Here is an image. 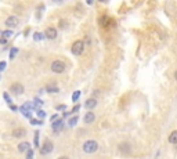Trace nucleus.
<instances>
[{
  "mask_svg": "<svg viewBox=\"0 0 177 159\" xmlns=\"http://www.w3.org/2000/svg\"><path fill=\"white\" fill-rule=\"evenodd\" d=\"M80 97V91H75V93H73L72 94V101H78V98Z\"/></svg>",
  "mask_w": 177,
  "mask_h": 159,
  "instance_id": "nucleus-23",
  "label": "nucleus"
},
{
  "mask_svg": "<svg viewBox=\"0 0 177 159\" xmlns=\"http://www.w3.org/2000/svg\"><path fill=\"white\" fill-rule=\"evenodd\" d=\"M11 35H13V32H11V29H8V31H4V32L2 33V37H4V39H7V37H10Z\"/></svg>",
  "mask_w": 177,
  "mask_h": 159,
  "instance_id": "nucleus-20",
  "label": "nucleus"
},
{
  "mask_svg": "<svg viewBox=\"0 0 177 159\" xmlns=\"http://www.w3.org/2000/svg\"><path fill=\"white\" fill-rule=\"evenodd\" d=\"M174 78H176V80H177V71L174 72Z\"/></svg>",
  "mask_w": 177,
  "mask_h": 159,
  "instance_id": "nucleus-36",
  "label": "nucleus"
},
{
  "mask_svg": "<svg viewBox=\"0 0 177 159\" xmlns=\"http://www.w3.org/2000/svg\"><path fill=\"white\" fill-rule=\"evenodd\" d=\"M17 53H18V49H17V47H13V49L10 50V60H14V57L17 55Z\"/></svg>",
  "mask_w": 177,
  "mask_h": 159,
  "instance_id": "nucleus-18",
  "label": "nucleus"
},
{
  "mask_svg": "<svg viewBox=\"0 0 177 159\" xmlns=\"http://www.w3.org/2000/svg\"><path fill=\"white\" fill-rule=\"evenodd\" d=\"M63 127H64L63 119H57L56 122H53V130H54V131H60Z\"/></svg>",
  "mask_w": 177,
  "mask_h": 159,
  "instance_id": "nucleus-9",
  "label": "nucleus"
},
{
  "mask_svg": "<svg viewBox=\"0 0 177 159\" xmlns=\"http://www.w3.org/2000/svg\"><path fill=\"white\" fill-rule=\"evenodd\" d=\"M57 109H60V111L65 109V105H58V107H57Z\"/></svg>",
  "mask_w": 177,
  "mask_h": 159,
  "instance_id": "nucleus-31",
  "label": "nucleus"
},
{
  "mask_svg": "<svg viewBox=\"0 0 177 159\" xmlns=\"http://www.w3.org/2000/svg\"><path fill=\"white\" fill-rule=\"evenodd\" d=\"M79 108H80V105H76V107L72 109V112H76V111H79Z\"/></svg>",
  "mask_w": 177,
  "mask_h": 159,
  "instance_id": "nucleus-32",
  "label": "nucleus"
},
{
  "mask_svg": "<svg viewBox=\"0 0 177 159\" xmlns=\"http://www.w3.org/2000/svg\"><path fill=\"white\" fill-rule=\"evenodd\" d=\"M4 69H6V62L2 61V62H0V72L4 71Z\"/></svg>",
  "mask_w": 177,
  "mask_h": 159,
  "instance_id": "nucleus-26",
  "label": "nucleus"
},
{
  "mask_svg": "<svg viewBox=\"0 0 177 159\" xmlns=\"http://www.w3.org/2000/svg\"><path fill=\"white\" fill-rule=\"evenodd\" d=\"M94 119H95V116H94L93 112H87V114L85 115V122L86 123H92V122H94Z\"/></svg>",
  "mask_w": 177,
  "mask_h": 159,
  "instance_id": "nucleus-13",
  "label": "nucleus"
},
{
  "mask_svg": "<svg viewBox=\"0 0 177 159\" xmlns=\"http://www.w3.org/2000/svg\"><path fill=\"white\" fill-rule=\"evenodd\" d=\"M86 2H87L88 4H93V2H94V0H86Z\"/></svg>",
  "mask_w": 177,
  "mask_h": 159,
  "instance_id": "nucleus-34",
  "label": "nucleus"
},
{
  "mask_svg": "<svg viewBox=\"0 0 177 159\" xmlns=\"http://www.w3.org/2000/svg\"><path fill=\"white\" fill-rule=\"evenodd\" d=\"M43 37H44V35H42V33H39V32L33 33V39L35 40H43Z\"/></svg>",
  "mask_w": 177,
  "mask_h": 159,
  "instance_id": "nucleus-19",
  "label": "nucleus"
},
{
  "mask_svg": "<svg viewBox=\"0 0 177 159\" xmlns=\"http://www.w3.org/2000/svg\"><path fill=\"white\" fill-rule=\"evenodd\" d=\"M85 105L87 109H93V108L97 107V100H95V98H88V100H86Z\"/></svg>",
  "mask_w": 177,
  "mask_h": 159,
  "instance_id": "nucleus-10",
  "label": "nucleus"
},
{
  "mask_svg": "<svg viewBox=\"0 0 177 159\" xmlns=\"http://www.w3.org/2000/svg\"><path fill=\"white\" fill-rule=\"evenodd\" d=\"M64 69H65V64L63 61H60V60H57L51 64V71L56 72V73H61V72H64Z\"/></svg>",
  "mask_w": 177,
  "mask_h": 159,
  "instance_id": "nucleus-2",
  "label": "nucleus"
},
{
  "mask_svg": "<svg viewBox=\"0 0 177 159\" xmlns=\"http://www.w3.org/2000/svg\"><path fill=\"white\" fill-rule=\"evenodd\" d=\"M10 107H11V109H13V111H17V107H15V105H13V104H11Z\"/></svg>",
  "mask_w": 177,
  "mask_h": 159,
  "instance_id": "nucleus-33",
  "label": "nucleus"
},
{
  "mask_svg": "<svg viewBox=\"0 0 177 159\" xmlns=\"http://www.w3.org/2000/svg\"><path fill=\"white\" fill-rule=\"evenodd\" d=\"M97 149H98V144L95 141H93V140H88V141H86L83 144V151L86 154H94Z\"/></svg>",
  "mask_w": 177,
  "mask_h": 159,
  "instance_id": "nucleus-1",
  "label": "nucleus"
},
{
  "mask_svg": "<svg viewBox=\"0 0 177 159\" xmlns=\"http://www.w3.org/2000/svg\"><path fill=\"white\" fill-rule=\"evenodd\" d=\"M37 118H40V119H43V118H46V112L42 109H37Z\"/></svg>",
  "mask_w": 177,
  "mask_h": 159,
  "instance_id": "nucleus-22",
  "label": "nucleus"
},
{
  "mask_svg": "<svg viewBox=\"0 0 177 159\" xmlns=\"http://www.w3.org/2000/svg\"><path fill=\"white\" fill-rule=\"evenodd\" d=\"M83 47H85V44H83L82 40H78V42H75L72 44V53L76 55H80L83 53Z\"/></svg>",
  "mask_w": 177,
  "mask_h": 159,
  "instance_id": "nucleus-3",
  "label": "nucleus"
},
{
  "mask_svg": "<svg viewBox=\"0 0 177 159\" xmlns=\"http://www.w3.org/2000/svg\"><path fill=\"white\" fill-rule=\"evenodd\" d=\"M4 100H6L7 101V102H8V104H10L11 105V100H10V96H8V94H7V93H4Z\"/></svg>",
  "mask_w": 177,
  "mask_h": 159,
  "instance_id": "nucleus-25",
  "label": "nucleus"
},
{
  "mask_svg": "<svg viewBox=\"0 0 177 159\" xmlns=\"http://www.w3.org/2000/svg\"><path fill=\"white\" fill-rule=\"evenodd\" d=\"M169 143L170 144H177V130H174V131H172L170 134H169Z\"/></svg>",
  "mask_w": 177,
  "mask_h": 159,
  "instance_id": "nucleus-12",
  "label": "nucleus"
},
{
  "mask_svg": "<svg viewBox=\"0 0 177 159\" xmlns=\"http://www.w3.org/2000/svg\"><path fill=\"white\" fill-rule=\"evenodd\" d=\"M46 91L47 93H57V91H58V87H57L54 83H50V85L46 86Z\"/></svg>",
  "mask_w": 177,
  "mask_h": 159,
  "instance_id": "nucleus-14",
  "label": "nucleus"
},
{
  "mask_svg": "<svg viewBox=\"0 0 177 159\" xmlns=\"http://www.w3.org/2000/svg\"><path fill=\"white\" fill-rule=\"evenodd\" d=\"M35 144L39 145V133H37V131H36V137H35Z\"/></svg>",
  "mask_w": 177,
  "mask_h": 159,
  "instance_id": "nucleus-28",
  "label": "nucleus"
},
{
  "mask_svg": "<svg viewBox=\"0 0 177 159\" xmlns=\"http://www.w3.org/2000/svg\"><path fill=\"white\" fill-rule=\"evenodd\" d=\"M76 123H78V116H73L68 120V126H71V127H73Z\"/></svg>",
  "mask_w": 177,
  "mask_h": 159,
  "instance_id": "nucleus-17",
  "label": "nucleus"
},
{
  "mask_svg": "<svg viewBox=\"0 0 177 159\" xmlns=\"http://www.w3.org/2000/svg\"><path fill=\"white\" fill-rule=\"evenodd\" d=\"M7 43V39H4V37H0V44H6Z\"/></svg>",
  "mask_w": 177,
  "mask_h": 159,
  "instance_id": "nucleus-29",
  "label": "nucleus"
},
{
  "mask_svg": "<svg viewBox=\"0 0 177 159\" xmlns=\"http://www.w3.org/2000/svg\"><path fill=\"white\" fill-rule=\"evenodd\" d=\"M31 109H33V104L32 102H29V101L25 102V104L21 107V112H22V115H25L26 118H31V112H29Z\"/></svg>",
  "mask_w": 177,
  "mask_h": 159,
  "instance_id": "nucleus-5",
  "label": "nucleus"
},
{
  "mask_svg": "<svg viewBox=\"0 0 177 159\" xmlns=\"http://www.w3.org/2000/svg\"><path fill=\"white\" fill-rule=\"evenodd\" d=\"M54 2H63V0H54Z\"/></svg>",
  "mask_w": 177,
  "mask_h": 159,
  "instance_id": "nucleus-37",
  "label": "nucleus"
},
{
  "mask_svg": "<svg viewBox=\"0 0 177 159\" xmlns=\"http://www.w3.org/2000/svg\"><path fill=\"white\" fill-rule=\"evenodd\" d=\"M26 159H33V151L29 149L28 152H26Z\"/></svg>",
  "mask_w": 177,
  "mask_h": 159,
  "instance_id": "nucleus-24",
  "label": "nucleus"
},
{
  "mask_svg": "<svg viewBox=\"0 0 177 159\" xmlns=\"http://www.w3.org/2000/svg\"><path fill=\"white\" fill-rule=\"evenodd\" d=\"M13 136L14 137H22V136H25V130H24V129H14Z\"/></svg>",
  "mask_w": 177,
  "mask_h": 159,
  "instance_id": "nucleus-15",
  "label": "nucleus"
},
{
  "mask_svg": "<svg viewBox=\"0 0 177 159\" xmlns=\"http://www.w3.org/2000/svg\"><path fill=\"white\" fill-rule=\"evenodd\" d=\"M53 149H54V145H53V143L47 140V141H44V144L42 145V154H43V155H47V154L51 152Z\"/></svg>",
  "mask_w": 177,
  "mask_h": 159,
  "instance_id": "nucleus-6",
  "label": "nucleus"
},
{
  "mask_svg": "<svg viewBox=\"0 0 177 159\" xmlns=\"http://www.w3.org/2000/svg\"><path fill=\"white\" fill-rule=\"evenodd\" d=\"M40 108V107H43V101H40L39 98H35V104H33V108Z\"/></svg>",
  "mask_w": 177,
  "mask_h": 159,
  "instance_id": "nucleus-21",
  "label": "nucleus"
},
{
  "mask_svg": "<svg viewBox=\"0 0 177 159\" xmlns=\"http://www.w3.org/2000/svg\"><path fill=\"white\" fill-rule=\"evenodd\" d=\"M31 123L32 125H40L42 122H40V120H36V119H31Z\"/></svg>",
  "mask_w": 177,
  "mask_h": 159,
  "instance_id": "nucleus-27",
  "label": "nucleus"
},
{
  "mask_svg": "<svg viewBox=\"0 0 177 159\" xmlns=\"http://www.w3.org/2000/svg\"><path fill=\"white\" fill-rule=\"evenodd\" d=\"M57 119H58V115H53L51 116V122H56Z\"/></svg>",
  "mask_w": 177,
  "mask_h": 159,
  "instance_id": "nucleus-30",
  "label": "nucleus"
},
{
  "mask_svg": "<svg viewBox=\"0 0 177 159\" xmlns=\"http://www.w3.org/2000/svg\"><path fill=\"white\" fill-rule=\"evenodd\" d=\"M10 91L13 93L14 96H20V94H22L24 93V86L21 85V83H14V85H11Z\"/></svg>",
  "mask_w": 177,
  "mask_h": 159,
  "instance_id": "nucleus-4",
  "label": "nucleus"
},
{
  "mask_svg": "<svg viewBox=\"0 0 177 159\" xmlns=\"http://www.w3.org/2000/svg\"><path fill=\"white\" fill-rule=\"evenodd\" d=\"M17 25H18V18L17 17H8L6 20V26H8V28H15Z\"/></svg>",
  "mask_w": 177,
  "mask_h": 159,
  "instance_id": "nucleus-7",
  "label": "nucleus"
},
{
  "mask_svg": "<svg viewBox=\"0 0 177 159\" xmlns=\"http://www.w3.org/2000/svg\"><path fill=\"white\" fill-rule=\"evenodd\" d=\"M98 2H105V0H98Z\"/></svg>",
  "mask_w": 177,
  "mask_h": 159,
  "instance_id": "nucleus-38",
  "label": "nucleus"
},
{
  "mask_svg": "<svg viewBox=\"0 0 177 159\" xmlns=\"http://www.w3.org/2000/svg\"><path fill=\"white\" fill-rule=\"evenodd\" d=\"M58 159H69V158H66V156H61V158H58Z\"/></svg>",
  "mask_w": 177,
  "mask_h": 159,
  "instance_id": "nucleus-35",
  "label": "nucleus"
},
{
  "mask_svg": "<svg viewBox=\"0 0 177 159\" xmlns=\"http://www.w3.org/2000/svg\"><path fill=\"white\" fill-rule=\"evenodd\" d=\"M44 36H46L47 39H56L57 37V29L56 28H47Z\"/></svg>",
  "mask_w": 177,
  "mask_h": 159,
  "instance_id": "nucleus-8",
  "label": "nucleus"
},
{
  "mask_svg": "<svg viewBox=\"0 0 177 159\" xmlns=\"http://www.w3.org/2000/svg\"><path fill=\"white\" fill-rule=\"evenodd\" d=\"M119 149H121L122 152L127 154V152H130V145H129V144H126V143H123V144H121V145H119Z\"/></svg>",
  "mask_w": 177,
  "mask_h": 159,
  "instance_id": "nucleus-16",
  "label": "nucleus"
},
{
  "mask_svg": "<svg viewBox=\"0 0 177 159\" xmlns=\"http://www.w3.org/2000/svg\"><path fill=\"white\" fill-rule=\"evenodd\" d=\"M29 149H31V144L26 143V141L18 144V151H21V152H28Z\"/></svg>",
  "mask_w": 177,
  "mask_h": 159,
  "instance_id": "nucleus-11",
  "label": "nucleus"
}]
</instances>
